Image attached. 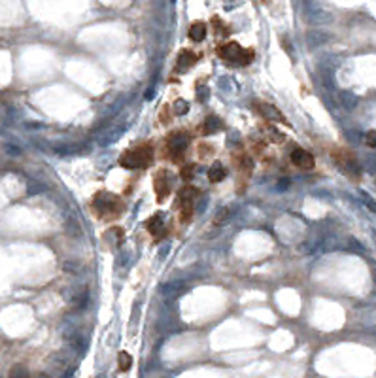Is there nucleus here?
I'll return each mask as SVG.
<instances>
[{"instance_id": "f257e3e1", "label": "nucleus", "mask_w": 376, "mask_h": 378, "mask_svg": "<svg viewBox=\"0 0 376 378\" xmlns=\"http://www.w3.org/2000/svg\"><path fill=\"white\" fill-rule=\"evenodd\" d=\"M93 210L97 212V216L102 219H108V218H118L123 214L125 210V204L121 197L110 193V191H100L93 197V202H91Z\"/></svg>"}, {"instance_id": "f03ea898", "label": "nucleus", "mask_w": 376, "mask_h": 378, "mask_svg": "<svg viewBox=\"0 0 376 378\" xmlns=\"http://www.w3.org/2000/svg\"><path fill=\"white\" fill-rule=\"evenodd\" d=\"M153 146L151 144H142L138 148L129 149L119 157V165L127 170H140L146 169L153 163Z\"/></svg>"}, {"instance_id": "7ed1b4c3", "label": "nucleus", "mask_w": 376, "mask_h": 378, "mask_svg": "<svg viewBox=\"0 0 376 378\" xmlns=\"http://www.w3.org/2000/svg\"><path fill=\"white\" fill-rule=\"evenodd\" d=\"M218 55L223 61H227L229 64H237V66H246L250 64L255 53L253 50H248V48H242L238 42H227V44H221L218 46Z\"/></svg>"}, {"instance_id": "20e7f679", "label": "nucleus", "mask_w": 376, "mask_h": 378, "mask_svg": "<svg viewBox=\"0 0 376 378\" xmlns=\"http://www.w3.org/2000/svg\"><path fill=\"white\" fill-rule=\"evenodd\" d=\"M333 159L337 161V165L340 169L346 172L348 176H352V178H359V163L357 159L354 157V153L350 151V149H333Z\"/></svg>"}, {"instance_id": "39448f33", "label": "nucleus", "mask_w": 376, "mask_h": 378, "mask_svg": "<svg viewBox=\"0 0 376 378\" xmlns=\"http://www.w3.org/2000/svg\"><path fill=\"white\" fill-rule=\"evenodd\" d=\"M200 195V191L193 186H186V188L180 189L178 197H180V210H182V221L188 223L189 219L193 218V200L195 197Z\"/></svg>"}, {"instance_id": "423d86ee", "label": "nucleus", "mask_w": 376, "mask_h": 378, "mask_svg": "<svg viewBox=\"0 0 376 378\" xmlns=\"http://www.w3.org/2000/svg\"><path fill=\"white\" fill-rule=\"evenodd\" d=\"M189 146V134L184 130L172 132L169 136V153L172 161H182Z\"/></svg>"}, {"instance_id": "0eeeda50", "label": "nucleus", "mask_w": 376, "mask_h": 378, "mask_svg": "<svg viewBox=\"0 0 376 378\" xmlns=\"http://www.w3.org/2000/svg\"><path fill=\"white\" fill-rule=\"evenodd\" d=\"M153 189H155V195H157V200L163 202L170 195L172 191V176H170L167 170H161L155 174L153 178Z\"/></svg>"}, {"instance_id": "6e6552de", "label": "nucleus", "mask_w": 376, "mask_h": 378, "mask_svg": "<svg viewBox=\"0 0 376 378\" xmlns=\"http://www.w3.org/2000/svg\"><path fill=\"white\" fill-rule=\"evenodd\" d=\"M291 163L301 170H312L316 167L314 155L305 148H293L291 149Z\"/></svg>"}, {"instance_id": "1a4fd4ad", "label": "nucleus", "mask_w": 376, "mask_h": 378, "mask_svg": "<svg viewBox=\"0 0 376 378\" xmlns=\"http://www.w3.org/2000/svg\"><path fill=\"white\" fill-rule=\"evenodd\" d=\"M257 112L265 118L267 121H278V123H284L287 125V120L278 112L276 106H272V104H267V102H259L257 104Z\"/></svg>"}, {"instance_id": "9d476101", "label": "nucleus", "mask_w": 376, "mask_h": 378, "mask_svg": "<svg viewBox=\"0 0 376 378\" xmlns=\"http://www.w3.org/2000/svg\"><path fill=\"white\" fill-rule=\"evenodd\" d=\"M197 61H198V55L195 53V51L182 50L180 51V55H178V64H176V68H178L180 72H186V70L191 68Z\"/></svg>"}, {"instance_id": "9b49d317", "label": "nucleus", "mask_w": 376, "mask_h": 378, "mask_svg": "<svg viewBox=\"0 0 376 378\" xmlns=\"http://www.w3.org/2000/svg\"><path fill=\"white\" fill-rule=\"evenodd\" d=\"M206 32H208L206 23L195 21V23L189 27V38H191L193 42H202L204 38H206Z\"/></svg>"}, {"instance_id": "f8f14e48", "label": "nucleus", "mask_w": 376, "mask_h": 378, "mask_svg": "<svg viewBox=\"0 0 376 378\" xmlns=\"http://www.w3.org/2000/svg\"><path fill=\"white\" fill-rule=\"evenodd\" d=\"M146 227H148L149 235H153L155 239H161L165 235V223H163L161 216H151L146 223Z\"/></svg>"}, {"instance_id": "ddd939ff", "label": "nucleus", "mask_w": 376, "mask_h": 378, "mask_svg": "<svg viewBox=\"0 0 376 378\" xmlns=\"http://www.w3.org/2000/svg\"><path fill=\"white\" fill-rule=\"evenodd\" d=\"M227 176V170H225V167L221 165V163H214L210 169H208V180L212 182V184H218V182H221V180Z\"/></svg>"}, {"instance_id": "4468645a", "label": "nucleus", "mask_w": 376, "mask_h": 378, "mask_svg": "<svg viewBox=\"0 0 376 378\" xmlns=\"http://www.w3.org/2000/svg\"><path fill=\"white\" fill-rule=\"evenodd\" d=\"M221 127H223L221 120H218L216 116H210V118H206L204 125H202V132L204 134H212V132H218Z\"/></svg>"}, {"instance_id": "2eb2a0df", "label": "nucleus", "mask_w": 376, "mask_h": 378, "mask_svg": "<svg viewBox=\"0 0 376 378\" xmlns=\"http://www.w3.org/2000/svg\"><path fill=\"white\" fill-rule=\"evenodd\" d=\"M118 363H119V369H121V371H129L130 365H132V358H130L129 352H119Z\"/></svg>"}, {"instance_id": "dca6fc26", "label": "nucleus", "mask_w": 376, "mask_h": 378, "mask_svg": "<svg viewBox=\"0 0 376 378\" xmlns=\"http://www.w3.org/2000/svg\"><path fill=\"white\" fill-rule=\"evenodd\" d=\"M231 212H233V210L229 208V206H225V208L219 210L218 216H216V219H214V225H225L229 219H231V216H233Z\"/></svg>"}, {"instance_id": "f3484780", "label": "nucleus", "mask_w": 376, "mask_h": 378, "mask_svg": "<svg viewBox=\"0 0 376 378\" xmlns=\"http://www.w3.org/2000/svg\"><path fill=\"white\" fill-rule=\"evenodd\" d=\"M212 25H214V30H216V34L227 36L229 32H231V27H229V25H225V23L219 19V17H214V19H212Z\"/></svg>"}, {"instance_id": "a211bd4d", "label": "nucleus", "mask_w": 376, "mask_h": 378, "mask_svg": "<svg viewBox=\"0 0 376 378\" xmlns=\"http://www.w3.org/2000/svg\"><path fill=\"white\" fill-rule=\"evenodd\" d=\"M193 174H195V165H186V167H182V170H180V176L184 180H191Z\"/></svg>"}, {"instance_id": "6ab92c4d", "label": "nucleus", "mask_w": 376, "mask_h": 378, "mask_svg": "<svg viewBox=\"0 0 376 378\" xmlns=\"http://www.w3.org/2000/svg\"><path fill=\"white\" fill-rule=\"evenodd\" d=\"M365 144L369 148L376 149V130H369L365 134Z\"/></svg>"}, {"instance_id": "aec40b11", "label": "nucleus", "mask_w": 376, "mask_h": 378, "mask_svg": "<svg viewBox=\"0 0 376 378\" xmlns=\"http://www.w3.org/2000/svg\"><path fill=\"white\" fill-rule=\"evenodd\" d=\"M174 112L182 116V114H186L188 112V102L186 100H176V104H174Z\"/></svg>"}]
</instances>
